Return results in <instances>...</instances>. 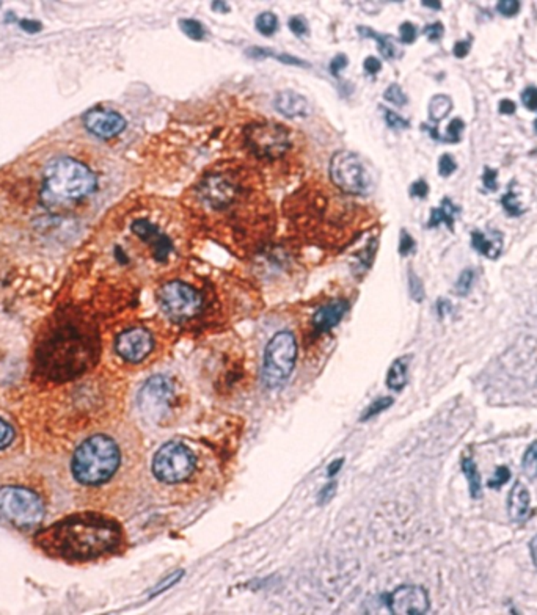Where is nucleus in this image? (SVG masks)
<instances>
[{
	"label": "nucleus",
	"mask_w": 537,
	"mask_h": 615,
	"mask_svg": "<svg viewBox=\"0 0 537 615\" xmlns=\"http://www.w3.org/2000/svg\"><path fill=\"white\" fill-rule=\"evenodd\" d=\"M98 355V336L91 324L77 313L63 311L49 324L35 348V372L60 383L80 375Z\"/></svg>",
	"instance_id": "nucleus-1"
},
{
	"label": "nucleus",
	"mask_w": 537,
	"mask_h": 615,
	"mask_svg": "<svg viewBox=\"0 0 537 615\" xmlns=\"http://www.w3.org/2000/svg\"><path fill=\"white\" fill-rule=\"evenodd\" d=\"M120 524L95 512L65 517L35 537V545L49 557L66 562H87L113 552L120 546Z\"/></svg>",
	"instance_id": "nucleus-2"
},
{
	"label": "nucleus",
	"mask_w": 537,
	"mask_h": 615,
	"mask_svg": "<svg viewBox=\"0 0 537 615\" xmlns=\"http://www.w3.org/2000/svg\"><path fill=\"white\" fill-rule=\"evenodd\" d=\"M96 187V175L84 162L69 156L55 157L44 170L43 199L47 204L79 201Z\"/></svg>",
	"instance_id": "nucleus-3"
},
{
	"label": "nucleus",
	"mask_w": 537,
	"mask_h": 615,
	"mask_svg": "<svg viewBox=\"0 0 537 615\" xmlns=\"http://www.w3.org/2000/svg\"><path fill=\"white\" fill-rule=\"evenodd\" d=\"M71 467L82 485H101L118 469L120 449L109 436L93 435L77 447Z\"/></svg>",
	"instance_id": "nucleus-4"
},
{
	"label": "nucleus",
	"mask_w": 537,
	"mask_h": 615,
	"mask_svg": "<svg viewBox=\"0 0 537 615\" xmlns=\"http://www.w3.org/2000/svg\"><path fill=\"white\" fill-rule=\"evenodd\" d=\"M44 518V506L35 491L25 487L7 485L0 489V519L14 528L29 529Z\"/></svg>",
	"instance_id": "nucleus-5"
},
{
	"label": "nucleus",
	"mask_w": 537,
	"mask_h": 615,
	"mask_svg": "<svg viewBox=\"0 0 537 615\" xmlns=\"http://www.w3.org/2000/svg\"><path fill=\"white\" fill-rule=\"evenodd\" d=\"M297 342L291 331H280L269 341L264 353L263 383L267 388H278L289 379L294 370Z\"/></svg>",
	"instance_id": "nucleus-6"
},
{
	"label": "nucleus",
	"mask_w": 537,
	"mask_h": 615,
	"mask_svg": "<svg viewBox=\"0 0 537 615\" xmlns=\"http://www.w3.org/2000/svg\"><path fill=\"white\" fill-rule=\"evenodd\" d=\"M157 302L165 315L175 322H184L201 311V295L182 281H170L160 287Z\"/></svg>",
	"instance_id": "nucleus-7"
},
{
	"label": "nucleus",
	"mask_w": 537,
	"mask_h": 615,
	"mask_svg": "<svg viewBox=\"0 0 537 615\" xmlns=\"http://www.w3.org/2000/svg\"><path fill=\"white\" fill-rule=\"evenodd\" d=\"M195 469V457L179 443H167L153 460L154 476L165 484H179L190 478Z\"/></svg>",
	"instance_id": "nucleus-8"
},
{
	"label": "nucleus",
	"mask_w": 537,
	"mask_h": 615,
	"mask_svg": "<svg viewBox=\"0 0 537 615\" xmlns=\"http://www.w3.org/2000/svg\"><path fill=\"white\" fill-rule=\"evenodd\" d=\"M330 177L333 184L351 195H364L371 187V179L357 154L338 151L330 160Z\"/></svg>",
	"instance_id": "nucleus-9"
},
{
	"label": "nucleus",
	"mask_w": 537,
	"mask_h": 615,
	"mask_svg": "<svg viewBox=\"0 0 537 615\" xmlns=\"http://www.w3.org/2000/svg\"><path fill=\"white\" fill-rule=\"evenodd\" d=\"M245 135L247 146L254 156L261 159H278L291 148L289 131L275 123L254 124Z\"/></svg>",
	"instance_id": "nucleus-10"
},
{
	"label": "nucleus",
	"mask_w": 537,
	"mask_h": 615,
	"mask_svg": "<svg viewBox=\"0 0 537 615\" xmlns=\"http://www.w3.org/2000/svg\"><path fill=\"white\" fill-rule=\"evenodd\" d=\"M173 396V385L167 377L154 375L138 392V405L148 416L160 418L167 413Z\"/></svg>",
	"instance_id": "nucleus-11"
},
{
	"label": "nucleus",
	"mask_w": 537,
	"mask_h": 615,
	"mask_svg": "<svg viewBox=\"0 0 537 615\" xmlns=\"http://www.w3.org/2000/svg\"><path fill=\"white\" fill-rule=\"evenodd\" d=\"M386 606L397 615H421L429 611V595L419 585H401L386 598Z\"/></svg>",
	"instance_id": "nucleus-12"
},
{
	"label": "nucleus",
	"mask_w": 537,
	"mask_h": 615,
	"mask_svg": "<svg viewBox=\"0 0 537 615\" xmlns=\"http://www.w3.org/2000/svg\"><path fill=\"white\" fill-rule=\"evenodd\" d=\"M154 347V339L151 333L145 328H131L126 330L116 337L115 348L121 358L126 361L138 363L145 359L151 353Z\"/></svg>",
	"instance_id": "nucleus-13"
},
{
	"label": "nucleus",
	"mask_w": 537,
	"mask_h": 615,
	"mask_svg": "<svg viewBox=\"0 0 537 615\" xmlns=\"http://www.w3.org/2000/svg\"><path fill=\"white\" fill-rule=\"evenodd\" d=\"M84 123L93 135L104 138V140L120 135L126 129V120L123 118V115L101 107L88 110L84 116Z\"/></svg>",
	"instance_id": "nucleus-14"
},
{
	"label": "nucleus",
	"mask_w": 537,
	"mask_h": 615,
	"mask_svg": "<svg viewBox=\"0 0 537 615\" xmlns=\"http://www.w3.org/2000/svg\"><path fill=\"white\" fill-rule=\"evenodd\" d=\"M274 107L286 118H303L309 113V104L307 98L296 91H280L274 99Z\"/></svg>",
	"instance_id": "nucleus-15"
},
{
	"label": "nucleus",
	"mask_w": 537,
	"mask_h": 615,
	"mask_svg": "<svg viewBox=\"0 0 537 615\" xmlns=\"http://www.w3.org/2000/svg\"><path fill=\"white\" fill-rule=\"evenodd\" d=\"M347 302L344 300H335L325 306L319 308L313 315V326L318 333H327L331 328L340 324L342 315L347 311Z\"/></svg>",
	"instance_id": "nucleus-16"
},
{
	"label": "nucleus",
	"mask_w": 537,
	"mask_h": 615,
	"mask_svg": "<svg viewBox=\"0 0 537 615\" xmlns=\"http://www.w3.org/2000/svg\"><path fill=\"white\" fill-rule=\"evenodd\" d=\"M529 504L531 497L528 489L522 484V482L517 480L512 487L511 495L507 497L509 518H511L514 523L527 522L529 517Z\"/></svg>",
	"instance_id": "nucleus-17"
},
{
	"label": "nucleus",
	"mask_w": 537,
	"mask_h": 615,
	"mask_svg": "<svg viewBox=\"0 0 537 615\" xmlns=\"http://www.w3.org/2000/svg\"><path fill=\"white\" fill-rule=\"evenodd\" d=\"M472 245L483 256L496 259L503 250V234L500 231L483 232L481 230H474L472 232Z\"/></svg>",
	"instance_id": "nucleus-18"
},
{
	"label": "nucleus",
	"mask_w": 537,
	"mask_h": 615,
	"mask_svg": "<svg viewBox=\"0 0 537 615\" xmlns=\"http://www.w3.org/2000/svg\"><path fill=\"white\" fill-rule=\"evenodd\" d=\"M459 212H461V208L456 206L450 198H443L440 208H434L430 210L428 228H437L439 225L445 223L448 228L454 231V219Z\"/></svg>",
	"instance_id": "nucleus-19"
},
{
	"label": "nucleus",
	"mask_w": 537,
	"mask_h": 615,
	"mask_svg": "<svg viewBox=\"0 0 537 615\" xmlns=\"http://www.w3.org/2000/svg\"><path fill=\"white\" fill-rule=\"evenodd\" d=\"M408 363H410V357H401L391 364L388 375H386V386H388L390 390L401 391L402 388L407 385Z\"/></svg>",
	"instance_id": "nucleus-20"
},
{
	"label": "nucleus",
	"mask_w": 537,
	"mask_h": 615,
	"mask_svg": "<svg viewBox=\"0 0 537 615\" xmlns=\"http://www.w3.org/2000/svg\"><path fill=\"white\" fill-rule=\"evenodd\" d=\"M357 30H358V33L362 36H368V38H374V40H377V43H379V52L384 55L386 60L396 58V55L399 54V52H397L396 41H395V38H393V36H390V35H380V33L374 32L373 29H369V27H364V25H360Z\"/></svg>",
	"instance_id": "nucleus-21"
},
{
	"label": "nucleus",
	"mask_w": 537,
	"mask_h": 615,
	"mask_svg": "<svg viewBox=\"0 0 537 615\" xmlns=\"http://www.w3.org/2000/svg\"><path fill=\"white\" fill-rule=\"evenodd\" d=\"M462 473L468 480L470 495H472L473 500H479V497L483 496V485H481V476L478 467H476V463L473 462V458L465 457L462 460Z\"/></svg>",
	"instance_id": "nucleus-22"
},
{
	"label": "nucleus",
	"mask_w": 537,
	"mask_h": 615,
	"mask_svg": "<svg viewBox=\"0 0 537 615\" xmlns=\"http://www.w3.org/2000/svg\"><path fill=\"white\" fill-rule=\"evenodd\" d=\"M452 110V101L446 94H437L429 102V120L434 123H440L443 118H446Z\"/></svg>",
	"instance_id": "nucleus-23"
},
{
	"label": "nucleus",
	"mask_w": 537,
	"mask_h": 615,
	"mask_svg": "<svg viewBox=\"0 0 537 615\" xmlns=\"http://www.w3.org/2000/svg\"><path fill=\"white\" fill-rule=\"evenodd\" d=\"M247 55H248V57H253V58L274 57V58L278 60V62H283L286 65H292V66H309V63L305 62V60L297 58V57H294V55L275 54L274 51H269V49H263V47H250V49H247Z\"/></svg>",
	"instance_id": "nucleus-24"
},
{
	"label": "nucleus",
	"mask_w": 537,
	"mask_h": 615,
	"mask_svg": "<svg viewBox=\"0 0 537 615\" xmlns=\"http://www.w3.org/2000/svg\"><path fill=\"white\" fill-rule=\"evenodd\" d=\"M254 27L263 36H272L278 29V19L270 11H264V13L258 14L256 21H254Z\"/></svg>",
	"instance_id": "nucleus-25"
},
{
	"label": "nucleus",
	"mask_w": 537,
	"mask_h": 615,
	"mask_svg": "<svg viewBox=\"0 0 537 615\" xmlns=\"http://www.w3.org/2000/svg\"><path fill=\"white\" fill-rule=\"evenodd\" d=\"M179 29L186 36H189L193 41H201L206 36V29L200 21L197 19H181Z\"/></svg>",
	"instance_id": "nucleus-26"
},
{
	"label": "nucleus",
	"mask_w": 537,
	"mask_h": 615,
	"mask_svg": "<svg viewBox=\"0 0 537 615\" xmlns=\"http://www.w3.org/2000/svg\"><path fill=\"white\" fill-rule=\"evenodd\" d=\"M522 469L528 479L534 480L537 478V441H534L527 449V452H525L522 460Z\"/></svg>",
	"instance_id": "nucleus-27"
},
{
	"label": "nucleus",
	"mask_w": 537,
	"mask_h": 615,
	"mask_svg": "<svg viewBox=\"0 0 537 615\" xmlns=\"http://www.w3.org/2000/svg\"><path fill=\"white\" fill-rule=\"evenodd\" d=\"M465 129V123L461 118H454L446 129V135L441 138V142L446 143H459L462 140V131Z\"/></svg>",
	"instance_id": "nucleus-28"
},
{
	"label": "nucleus",
	"mask_w": 537,
	"mask_h": 615,
	"mask_svg": "<svg viewBox=\"0 0 537 615\" xmlns=\"http://www.w3.org/2000/svg\"><path fill=\"white\" fill-rule=\"evenodd\" d=\"M501 204L507 212V215H511V217H518V215L523 214V209H522V206H520L516 193L507 192L506 195L501 198Z\"/></svg>",
	"instance_id": "nucleus-29"
},
{
	"label": "nucleus",
	"mask_w": 537,
	"mask_h": 615,
	"mask_svg": "<svg viewBox=\"0 0 537 615\" xmlns=\"http://www.w3.org/2000/svg\"><path fill=\"white\" fill-rule=\"evenodd\" d=\"M384 98L388 102H391V104L399 105V107H401V105H406L407 101H408L407 96H406V93L402 91V88L397 84H391L388 88H386L385 93H384Z\"/></svg>",
	"instance_id": "nucleus-30"
},
{
	"label": "nucleus",
	"mask_w": 537,
	"mask_h": 615,
	"mask_svg": "<svg viewBox=\"0 0 537 615\" xmlns=\"http://www.w3.org/2000/svg\"><path fill=\"white\" fill-rule=\"evenodd\" d=\"M385 113V123L388 124V127L391 129H408L410 127V123L406 118H402L401 115H397L396 112L388 109H382Z\"/></svg>",
	"instance_id": "nucleus-31"
},
{
	"label": "nucleus",
	"mask_w": 537,
	"mask_h": 615,
	"mask_svg": "<svg viewBox=\"0 0 537 615\" xmlns=\"http://www.w3.org/2000/svg\"><path fill=\"white\" fill-rule=\"evenodd\" d=\"M287 27H289V30L294 33L296 36H305L309 32V25L303 16H292V18L287 21Z\"/></svg>",
	"instance_id": "nucleus-32"
},
{
	"label": "nucleus",
	"mask_w": 537,
	"mask_h": 615,
	"mask_svg": "<svg viewBox=\"0 0 537 615\" xmlns=\"http://www.w3.org/2000/svg\"><path fill=\"white\" fill-rule=\"evenodd\" d=\"M393 403V399L391 397H384V399H379V401H375L373 405H371L366 412H364V414L362 416V421H368V419H371V418H374V416H377L379 413H382L384 412V410H386L388 408L390 405Z\"/></svg>",
	"instance_id": "nucleus-33"
},
{
	"label": "nucleus",
	"mask_w": 537,
	"mask_h": 615,
	"mask_svg": "<svg viewBox=\"0 0 537 615\" xmlns=\"http://www.w3.org/2000/svg\"><path fill=\"white\" fill-rule=\"evenodd\" d=\"M473 278H474L473 270L467 269V270H463V271H462V275L459 276V280H457V282H456V291H457L459 295H467L468 291L472 289Z\"/></svg>",
	"instance_id": "nucleus-34"
},
{
	"label": "nucleus",
	"mask_w": 537,
	"mask_h": 615,
	"mask_svg": "<svg viewBox=\"0 0 537 615\" xmlns=\"http://www.w3.org/2000/svg\"><path fill=\"white\" fill-rule=\"evenodd\" d=\"M408 289H410V295L415 302H421L424 298L423 282L413 273V271L408 273Z\"/></svg>",
	"instance_id": "nucleus-35"
},
{
	"label": "nucleus",
	"mask_w": 537,
	"mask_h": 615,
	"mask_svg": "<svg viewBox=\"0 0 537 615\" xmlns=\"http://www.w3.org/2000/svg\"><path fill=\"white\" fill-rule=\"evenodd\" d=\"M457 168V164L451 154H443L439 160V173L443 177L451 176Z\"/></svg>",
	"instance_id": "nucleus-36"
},
{
	"label": "nucleus",
	"mask_w": 537,
	"mask_h": 615,
	"mask_svg": "<svg viewBox=\"0 0 537 615\" xmlns=\"http://www.w3.org/2000/svg\"><path fill=\"white\" fill-rule=\"evenodd\" d=\"M509 479H511V471L507 467H500L495 471V478L487 482V487L489 489H500Z\"/></svg>",
	"instance_id": "nucleus-37"
},
{
	"label": "nucleus",
	"mask_w": 537,
	"mask_h": 615,
	"mask_svg": "<svg viewBox=\"0 0 537 615\" xmlns=\"http://www.w3.org/2000/svg\"><path fill=\"white\" fill-rule=\"evenodd\" d=\"M418 36V30L412 22H404L399 27V38L404 44H412Z\"/></svg>",
	"instance_id": "nucleus-38"
},
{
	"label": "nucleus",
	"mask_w": 537,
	"mask_h": 615,
	"mask_svg": "<svg viewBox=\"0 0 537 615\" xmlns=\"http://www.w3.org/2000/svg\"><path fill=\"white\" fill-rule=\"evenodd\" d=\"M182 576H184V572H182V570H178V572H175L173 574H170L167 579H164L162 583H160L156 589H154V592H153V595L151 596H156V595H159V594H162L164 590H167V589H170V587H173L176 583H178V581L182 578Z\"/></svg>",
	"instance_id": "nucleus-39"
},
{
	"label": "nucleus",
	"mask_w": 537,
	"mask_h": 615,
	"mask_svg": "<svg viewBox=\"0 0 537 615\" xmlns=\"http://www.w3.org/2000/svg\"><path fill=\"white\" fill-rule=\"evenodd\" d=\"M412 251H415V241L413 237L408 234L406 230L401 231V241H399V253L401 256H408Z\"/></svg>",
	"instance_id": "nucleus-40"
},
{
	"label": "nucleus",
	"mask_w": 537,
	"mask_h": 615,
	"mask_svg": "<svg viewBox=\"0 0 537 615\" xmlns=\"http://www.w3.org/2000/svg\"><path fill=\"white\" fill-rule=\"evenodd\" d=\"M498 11L506 18H511L520 11V2L517 0H503V2H498Z\"/></svg>",
	"instance_id": "nucleus-41"
},
{
	"label": "nucleus",
	"mask_w": 537,
	"mask_h": 615,
	"mask_svg": "<svg viewBox=\"0 0 537 615\" xmlns=\"http://www.w3.org/2000/svg\"><path fill=\"white\" fill-rule=\"evenodd\" d=\"M443 33H445V27H443L441 22H434V24H430L424 29V35L428 36V40L432 43L440 41Z\"/></svg>",
	"instance_id": "nucleus-42"
},
{
	"label": "nucleus",
	"mask_w": 537,
	"mask_h": 615,
	"mask_svg": "<svg viewBox=\"0 0 537 615\" xmlns=\"http://www.w3.org/2000/svg\"><path fill=\"white\" fill-rule=\"evenodd\" d=\"M347 65H349L347 55L346 54H338L336 57L330 62V74L338 77V76H340L341 71L344 69Z\"/></svg>",
	"instance_id": "nucleus-43"
},
{
	"label": "nucleus",
	"mask_w": 537,
	"mask_h": 615,
	"mask_svg": "<svg viewBox=\"0 0 537 615\" xmlns=\"http://www.w3.org/2000/svg\"><path fill=\"white\" fill-rule=\"evenodd\" d=\"M14 438V432L5 421L0 419V449L7 447Z\"/></svg>",
	"instance_id": "nucleus-44"
},
{
	"label": "nucleus",
	"mask_w": 537,
	"mask_h": 615,
	"mask_svg": "<svg viewBox=\"0 0 537 615\" xmlns=\"http://www.w3.org/2000/svg\"><path fill=\"white\" fill-rule=\"evenodd\" d=\"M522 102L527 105L529 110H537V88L529 87L522 93Z\"/></svg>",
	"instance_id": "nucleus-45"
},
{
	"label": "nucleus",
	"mask_w": 537,
	"mask_h": 615,
	"mask_svg": "<svg viewBox=\"0 0 537 615\" xmlns=\"http://www.w3.org/2000/svg\"><path fill=\"white\" fill-rule=\"evenodd\" d=\"M428 193H429V186H428V182L426 181H423V179H419V181H415L413 184L410 186V197H413V198H426L428 197Z\"/></svg>",
	"instance_id": "nucleus-46"
},
{
	"label": "nucleus",
	"mask_w": 537,
	"mask_h": 615,
	"mask_svg": "<svg viewBox=\"0 0 537 615\" xmlns=\"http://www.w3.org/2000/svg\"><path fill=\"white\" fill-rule=\"evenodd\" d=\"M496 175H498V171H496V170H494V168H485L484 175H483V182H484V187L487 188V190L495 192L496 188H498V184H496Z\"/></svg>",
	"instance_id": "nucleus-47"
},
{
	"label": "nucleus",
	"mask_w": 537,
	"mask_h": 615,
	"mask_svg": "<svg viewBox=\"0 0 537 615\" xmlns=\"http://www.w3.org/2000/svg\"><path fill=\"white\" fill-rule=\"evenodd\" d=\"M363 68H364V71H366L368 74L374 76V74H377L379 71L382 69V62L377 57H368L363 62Z\"/></svg>",
	"instance_id": "nucleus-48"
},
{
	"label": "nucleus",
	"mask_w": 537,
	"mask_h": 615,
	"mask_svg": "<svg viewBox=\"0 0 537 615\" xmlns=\"http://www.w3.org/2000/svg\"><path fill=\"white\" fill-rule=\"evenodd\" d=\"M470 49H472V40L457 41L456 44H454L452 52H454V55H456L457 58H463V57H467V55H468Z\"/></svg>",
	"instance_id": "nucleus-49"
},
{
	"label": "nucleus",
	"mask_w": 537,
	"mask_h": 615,
	"mask_svg": "<svg viewBox=\"0 0 537 615\" xmlns=\"http://www.w3.org/2000/svg\"><path fill=\"white\" fill-rule=\"evenodd\" d=\"M335 490H336V484H335V482H331V484H329L327 487H324L322 491L319 493V500H318V502H319V504H327V502H329V501L331 500V497H333Z\"/></svg>",
	"instance_id": "nucleus-50"
},
{
	"label": "nucleus",
	"mask_w": 537,
	"mask_h": 615,
	"mask_svg": "<svg viewBox=\"0 0 537 615\" xmlns=\"http://www.w3.org/2000/svg\"><path fill=\"white\" fill-rule=\"evenodd\" d=\"M516 110H517L516 102L509 101V99H503V101L500 102V113L501 115H514L516 113Z\"/></svg>",
	"instance_id": "nucleus-51"
},
{
	"label": "nucleus",
	"mask_w": 537,
	"mask_h": 615,
	"mask_svg": "<svg viewBox=\"0 0 537 615\" xmlns=\"http://www.w3.org/2000/svg\"><path fill=\"white\" fill-rule=\"evenodd\" d=\"M19 25H21L22 29H24L25 32H29V33H36V32H40V30H41V24H40V22L30 21V19L21 21V22H19Z\"/></svg>",
	"instance_id": "nucleus-52"
},
{
	"label": "nucleus",
	"mask_w": 537,
	"mask_h": 615,
	"mask_svg": "<svg viewBox=\"0 0 537 615\" xmlns=\"http://www.w3.org/2000/svg\"><path fill=\"white\" fill-rule=\"evenodd\" d=\"M342 463H344V460H342V458H338V460H335L333 463H330L329 471H327V476H335V474L338 473V471L341 469Z\"/></svg>",
	"instance_id": "nucleus-53"
},
{
	"label": "nucleus",
	"mask_w": 537,
	"mask_h": 615,
	"mask_svg": "<svg viewBox=\"0 0 537 615\" xmlns=\"http://www.w3.org/2000/svg\"><path fill=\"white\" fill-rule=\"evenodd\" d=\"M230 7L226 2H212V11L215 13H230Z\"/></svg>",
	"instance_id": "nucleus-54"
},
{
	"label": "nucleus",
	"mask_w": 537,
	"mask_h": 615,
	"mask_svg": "<svg viewBox=\"0 0 537 615\" xmlns=\"http://www.w3.org/2000/svg\"><path fill=\"white\" fill-rule=\"evenodd\" d=\"M529 551H531V559H533L534 567L537 568V535L529 543Z\"/></svg>",
	"instance_id": "nucleus-55"
},
{
	"label": "nucleus",
	"mask_w": 537,
	"mask_h": 615,
	"mask_svg": "<svg viewBox=\"0 0 537 615\" xmlns=\"http://www.w3.org/2000/svg\"><path fill=\"white\" fill-rule=\"evenodd\" d=\"M437 306H439V314L441 315V317L446 314V311H451V303L448 300H440Z\"/></svg>",
	"instance_id": "nucleus-56"
},
{
	"label": "nucleus",
	"mask_w": 537,
	"mask_h": 615,
	"mask_svg": "<svg viewBox=\"0 0 537 615\" xmlns=\"http://www.w3.org/2000/svg\"><path fill=\"white\" fill-rule=\"evenodd\" d=\"M424 7L432 8V10H440L441 8V2H430V0H423L421 2Z\"/></svg>",
	"instance_id": "nucleus-57"
},
{
	"label": "nucleus",
	"mask_w": 537,
	"mask_h": 615,
	"mask_svg": "<svg viewBox=\"0 0 537 615\" xmlns=\"http://www.w3.org/2000/svg\"><path fill=\"white\" fill-rule=\"evenodd\" d=\"M534 129L537 131V120H536V123H534Z\"/></svg>",
	"instance_id": "nucleus-58"
},
{
	"label": "nucleus",
	"mask_w": 537,
	"mask_h": 615,
	"mask_svg": "<svg viewBox=\"0 0 537 615\" xmlns=\"http://www.w3.org/2000/svg\"><path fill=\"white\" fill-rule=\"evenodd\" d=\"M533 154H537V149H536V151H533Z\"/></svg>",
	"instance_id": "nucleus-59"
}]
</instances>
